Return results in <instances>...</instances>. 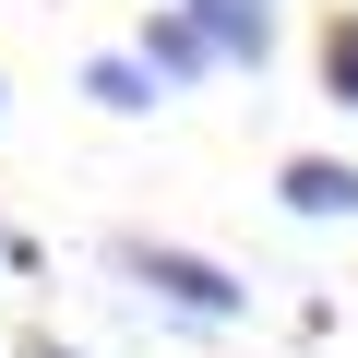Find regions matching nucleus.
Segmentation results:
<instances>
[{
  "label": "nucleus",
  "mask_w": 358,
  "mask_h": 358,
  "mask_svg": "<svg viewBox=\"0 0 358 358\" xmlns=\"http://www.w3.org/2000/svg\"><path fill=\"white\" fill-rule=\"evenodd\" d=\"M131 60H143L155 84H203V72H215V48H203V24L179 13V0H167V13H143V48H131Z\"/></svg>",
  "instance_id": "4"
},
{
  "label": "nucleus",
  "mask_w": 358,
  "mask_h": 358,
  "mask_svg": "<svg viewBox=\"0 0 358 358\" xmlns=\"http://www.w3.org/2000/svg\"><path fill=\"white\" fill-rule=\"evenodd\" d=\"M108 275L143 287V299L179 310V322H239V310H251V287H239L215 251H179V239H108Z\"/></svg>",
  "instance_id": "1"
},
{
  "label": "nucleus",
  "mask_w": 358,
  "mask_h": 358,
  "mask_svg": "<svg viewBox=\"0 0 358 358\" xmlns=\"http://www.w3.org/2000/svg\"><path fill=\"white\" fill-rule=\"evenodd\" d=\"M84 96H96L108 120H143V108H167V84H155L143 60H84Z\"/></svg>",
  "instance_id": "5"
},
{
  "label": "nucleus",
  "mask_w": 358,
  "mask_h": 358,
  "mask_svg": "<svg viewBox=\"0 0 358 358\" xmlns=\"http://www.w3.org/2000/svg\"><path fill=\"white\" fill-rule=\"evenodd\" d=\"M0 263H24V239H13V227H0Z\"/></svg>",
  "instance_id": "8"
},
{
  "label": "nucleus",
  "mask_w": 358,
  "mask_h": 358,
  "mask_svg": "<svg viewBox=\"0 0 358 358\" xmlns=\"http://www.w3.org/2000/svg\"><path fill=\"white\" fill-rule=\"evenodd\" d=\"M322 96H334V108H358V13H334V24H322Z\"/></svg>",
  "instance_id": "6"
},
{
  "label": "nucleus",
  "mask_w": 358,
  "mask_h": 358,
  "mask_svg": "<svg viewBox=\"0 0 358 358\" xmlns=\"http://www.w3.org/2000/svg\"><path fill=\"white\" fill-rule=\"evenodd\" d=\"M275 203L299 227H358V155H287L275 167Z\"/></svg>",
  "instance_id": "2"
},
{
  "label": "nucleus",
  "mask_w": 358,
  "mask_h": 358,
  "mask_svg": "<svg viewBox=\"0 0 358 358\" xmlns=\"http://www.w3.org/2000/svg\"><path fill=\"white\" fill-rule=\"evenodd\" d=\"M179 13L203 24V48H215V60H251V72L275 60V0H179Z\"/></svg>",
  "instance_id": "3"
},
{
  "label": "nucleus",
  "mask_w": 358,
  "mask_h": 358,
  "mask_svg": "<svg viewBox=\"0 0 358 358\" xmlns=\"http://www.w3.org/2000/svg\"><path fill=\"white\" fill-rule=\"evenodd\" d=\"M24 358H84V346H60V334H24Z\"/></svg>",
  "instance_id": "7"
}]
</instances>
